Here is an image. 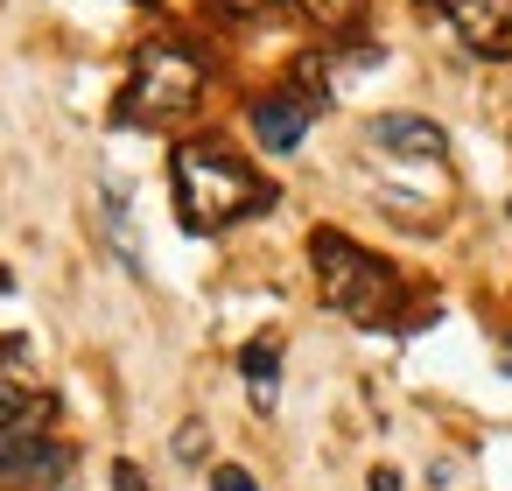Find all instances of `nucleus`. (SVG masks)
<instances>
[{
	"label": "nucleus",
	"instance_id": "obj_1",
	"mask_svg": "<svg viewBox=\"0 0 512 491\" xmlns=\"http://www.w3.org/2000/svg\"><path fill=\"white\" fill-rule=\"evenodd\" d=\"M274 190L218 141H183L176 148V218L190 232H225L253 211H267Z\"/></svg>",
	"mask_w": 512,
	"mask_h": 491
},
{
	"label": "nucleus",
	"instance_id": "obj_2",
	"mask_svg": "<svg viewBox=\"0 0 512 491\" xmlns=\"http://www.w3.org/2000/svg\"><path fill=\"white\" fill-rule=\"evenodd\" d=\"M309 260H316V281H323V302L351 323H386L393 302H400V274L386 260H372L365 246H351L344 232H316L309 239Z\"/></svg>",
	"mask_w": 512,
	"mask_h": 491
},
{
	"label": "nucleus",
	"instance_id": "obj_3",
	"mask_svg": "<svg viewBox=\"0 0 512 491\" xmlns=\"http://www.w3.org/2000/svg\"><path fill=\"white\" fill-rule=\"evenodd\" d=\"M197 99H204V64L183 43H148L134 57V78H127L120 127H134V120H183Z\"/></svg>",
	"mask_w": 512,
	"mask_h": 491
},
{
	"label": "nucleus",
	"instance_id": "obj_4",
	"mask_svg": "<svg viewBox=\"0 0 512 491\" xmlns=\"http://www.w3.org/2000/svg\"><path fill=\"white\" fill-rule=\"evenodd\" d=\"M316 113H323V106H316L309 92H274V99H253L246 127H253V141H260L267 155H288V148H302V134H309Z\"/></svg>",
	"mask_w": 512,
	"mask_h": 491
},
{
	"label": "nucleus",
	"instance_id": "obj_5",
	"mask_svg": "<svg viewBox=\"0 0 512 491\" xmlns=\"http://www.w3.org/2000/svg\"><path fill=\"white\" fill-rule=\"evenodd\" d=\"M442 15L477 57H512V0H442Z\"/></svg>",
	"mask_w": 512,
	"mask_h": 491
},
{
	"label": "nucleus",
	"instance_id": "obj_6",
	"mask_svg": "<svg viewBox=\"0 0 512 491\" xmlns=\"http://www.w3.org/2000/svg\"><path fill=\"white\" fill-rule=\"evenodd\" d=\"M365 141L372 148H386V155H407V162H442V127L435 120H421V113H379L372 127H365Z\"/></svg>",
	"mask_w": 512,
	"mask_h": 491
},
{
	"label": "nucleus",
	"instance_id": "obj_7",
	"mask_svg": "<svg viewBox=\"0 0 512 491\" xmlns=\"http://www.w3.org/2000/svg\"><path fill=\"white\" fill-rule=\"evenodd\" d=\"M29 400H36V351L22 337H8L0 344V421H15Z\"/></svg>",
	"mask_w": 512,
	"mask_h": 491
},
{
	"label": "nucleus",
	"instance_id": "obj_8",
	"mask_svg": "<svg viewBox=\"0 0 512 491\" xmlns=\"http://www.w3.org/2000/svg\"><path fill=\"white\" fill-rule=\"evenodd\" d=\"M239 372H246L253 407H260V414H274V393H281V344H274V337H253V344L239 351Z\"/></svg>",
	"mask_w": 512,
	"mask_h": 491
},
{
	"label": "nucleus",
	"instance_id": "obj_9",
	"mask_svg": "<svg viewBox=\"0 0 512 491\" xmlns=\"http://www.w3.org/2000/svg\"><path fill=\"white\" fill-rule=\"evenodd\" d=\"M295 8H302L309 22H323V29H344V22L358 15V0H295Z\"/></svg>",
	"mask_w": 512,
	"mask_h": 491
},
{
	"label": "nucleus",
	"instance_id": "obj_10",
	"mask_svg": "<svg viewBox=\"0 0 512 491\" xmlns=\"http://www.w3.org/2000/svg\"><path fill=\"white\" fill-rule=\"evenodd\" d=\"M211 491H260V484H253L239 463H218V470H211Z\"/></svg>",
	"mask_w": 512,
	"mask_h": 491
},
{
	"label": "nucleus",
	"instance_id": "obj_11",
	"mask_svg": "<svg viewBox=\"0 0 512 491\" xmlns=\"http://www.w3.org/2000/svg\"><path fill=\"white\" fill-rule=\"evenodd\" d=\"M267 8H274V0H218L225 22H253V15H267Z\"/></svg>",
	"mask_w": 512,
	"mask_h": 491
},
{
	"label": "nucleus",
	"instance_id": "obj_12",
	"mask_svg": "<svg viewBox=\"0 0 512 491\" xmlns=\"http://www.w3.org/2000/svg\"><path fill=\"white\" fill-rule=\"evenodd\" d=\"M197 449H204V421H183L176 428V456H197Z\"/></svg>",
	"mask_w": 512,
	"mask_h": 491
},
{
	"label": "nucleus",
	"instance_id": "obj_13",
	"mask_svg": "<svg viewBox=\"0 0 512 491\" xmlns=\"http://www.w3.org/2000/svg\"><path fill=\"white\" fill-rule=\"evenodd\" d=\"M113 491H148V477H141V463H113Z\"/></svg>",
	"mask_w": 512,
	"mask_h": 491
},
{
	"label": "nucleus",
	"instance_id": "obj_14",
	"mask_svg": "<svg viewBox=\"0 0 512 491\" xmlns=\"http://www.w3.org/2000/svg\"><path fill=\"white\" fill-rule=\"evenodd\" d=\"M0 295H8V267H0Z\"/></svg>",
	"mask_w": 512,
	"mask_h": 491
},
{
	"label": "nucleus",
	"instance_id": "obj_15",
	"mask_svg": "<svg viewBox=\"0 0 512 491\" xmlns=\"http://www.w3.org/2000/svg\"><path fill=\"white\" fill-rule=\"evenodd\" d=\"M505 211H512V204H505Z\"/></svg>",
	"mask_w": 512,
	"mask_h": 491
}]
</instances>
